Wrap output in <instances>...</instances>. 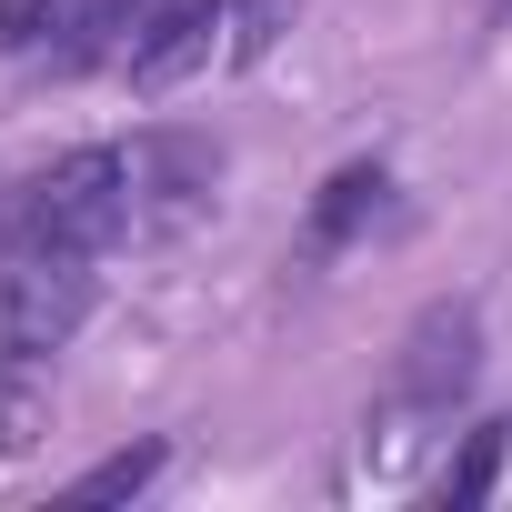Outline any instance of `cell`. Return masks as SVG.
Wrapping results in <instances>:
<instances>
[{
    "instance_id": "cell-1",
    "label": "cell",
    "mask_w": 512,
    "mask_h": 512,
    "mask_svg": "<svg viewBox=\"0 0 512 512\" xmlns=\"http://www.w3.org/2000/svg\"><path fill=\"white\" fill-rule=\"evenodd\" d=\"M141 151H111V141H91V151H61L51 171H31L21 181V201H11V231L21 241H61V251H101L141 221Z\"/></svg>"
},
{
    "instance_id": "cell-2",
    "label": "cell",
    "mask_w": 512,
    "mask_h": 512,
    "mask_svg": "<svg viewBox=\"0 0 512 512\" xmlns=\"http://www.w3.org/2000/svg\"><path fill=\"white\" fill-rule=\"evenodd\" d=\"M81 322H91V251L0 231V362L31 372V362L61 352Z\"/></svg>"
},
{
    "instance_id": "cell-3",
    "label": "cell",
    "mask_w": 512,
    "mask_h": 512,
    "mask_svg": "<svg viewBox=\"0 0 512 512\" xmlns=\"http://www.w3.org/2000/svg\"><path fill=\"white\" fill-rule=\"evenodd\" d=\"M121 61H131V91H151V101L191 91L201 71H241V11L231 0H151Z\"/></svg>"
},
{
    "instance_id": "cell-4",
    "label": "cell",
    "mask_w": 512,
    "mask_h": 512,
    "mask_svg": "<svg viewBox=\"0 0 512 512\" xmlns=\"http://www.w3.org/2000/svg\"><path fill=\"white\" fill-rule=\"evenodd\" d=\"M141 11L151 0H0V61H31V51L91 61L121 31H141Z\"/></svg>"
},
{
    "instance_id": "cell-5",
    "label": "cell",
    "mask_w": 512,
    "mask_h": 512,
    "mask_svg": "<svg viewBox=\"0 0 512 512\" xmlns=\"http://www.w3.org/2000/svg\"><path fill=\"white\" fill-rule=\"evenodd\" d=\"M472 312L462 302H442V312H422L412 322V342H402V362H392V402L402 412H452V392L472 382Z\"/></svg>"
},
{
    "instance_id": "cell-6",
    "label": "cell",
    "mask_w": 512,
    "mask_h": 512,
    "mask_svg": "<svg viewBox=\"0 0 512 512\" xmlns=\"http://www.w3.org/2000/svg\"><path fill=\"white\" fill-rule=\"evenodd\" d=\"M362 211H382V171L372 161H352V171H332V191H322V211H312V251H332Z\"/></svg>"
},
{
    "instance_id": "cell-7",
    "label": "cell",
    "mask_w": 512,
    "mask_h": 512,
    "mask_svg": "<svg viewBox=\"0 0 512 512\" xmlns=\"http://www.w3.org/2000/svg\"><path fill=\"white\" fill-rule=\"evenodd\" d=\"M502 432H512V422H482V432H472V442H462V462H452V472H442V502H452V512H462V502H482V492H492V472H502Z\"/></svg>"
},
{
    "instance_id": "cell-8",
    "label": "cell",
    "mask_w": 512,
    "mask_h": 512,
    "mask_svg": "<svg viewBox=\"0 0 512 512\" xmlns=\"http://www.w3.org/2000/svg\"><path fill=\"white\" fill-rule=\"evenodd\" d=\"M161 472V442H131V452H111V462H91L81 482H71V502H121V492H141Z\"/></svg>"
},
{
    "instance_id": "cell-9",
    "label": "cell",
    "mask_w": 512,
    "mask_h": 512,
    "mask_svg": "<svg viewBox=\"0 0 512 512\" xmlns=\"http://www.w3.org/2000/svg\"><path fill=\"white\" fill-rule=\"evenodd\" d=\"M31 422H41V402L21 392V372H11V362H0V452H21V442H31Z\"/></svg>"
}]
</instances>
